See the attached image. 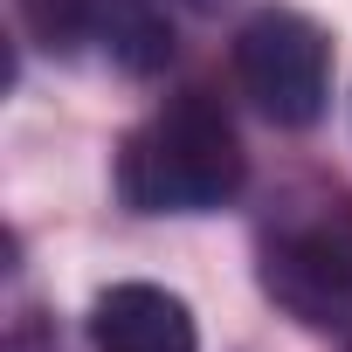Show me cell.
Returning <instances> with one entry per match:
<instances>
[{"instance_id": "1", "label": "cell", "mask_w": 352, "mask_h": 352, "mask_svg": "<svg viewBox=\"0 0 352 352\" xmlns=\"http://www.w3.org/2000/svg\"><path fill=\"white\" fill-rule=\"evenodd\" d=\"M249 159L208 90L166 97L118 152V194L138 214H214L242 194Z\"/></svg>"}, {"instance_id": "2", "label": "cell", "mask_w": 352, "mask_h": 352, "mask_svg": "<svg viewBox=\"0 0 352 352\" xmlns=\"http://www.w3.org/2000/svg\"><path fill=\"white\" fill-rule=\"evenodd\" d=\"M235 83L270 124H283V131L318 124L324 104H331V42H324V28L297 8L249 14L242 35H235Z\"/></svg>"}, {"instance_id": "3", "label": "cell", "mask_w": 352, "mask_h": 352, "mask_svg": "<svg viewBox=\"0 0 352 352\" xmlns=\"http://www.w3.org/2000/svg\"><path fill=\"white\" fill-rule=\"evenodd\" d=\"M42 49H90L118 76H159L173 63V21L159 0H14Z\"/></svg>"}, {"instance_id": "4", "label": "cell", "mask_w": 352, "mask_h": 352, "mask_svg": "<svg viewBox=\"0 0 352 352\" xmlns=\"http://www.w3.org/2000/svg\"><path fill=\"white\" fill-rule=\"evenodd\" d=\"M263 290L311 331H352V228L297 221L263 249Z\"/></svg>"}, {"instance_id": "5", "label": "cell", "mask_w": 352, "mask_h": 352, "mask_svg": "<svg viewBox=\"0 0 352 352\" xmlns=\"http://www.w3.org/2000/svg\"><path fill=\"white\" fill-rule=\"evenodd\" d=\"M90 338L97 352H201L187 297L159 283H111L90 304Z\"/></svg>"}, {"instance_id": "6", "label": "cell", "mask_w": 352, "mask_h": 352, "mask_svg": "<svg viewBox=\"0 0 352 352\" xmlns=\"http://www.w3.org/2000/svg\"><path fill=\"white\" fill-rule=\"evenodd\" d=\"M8 352H56L49 318H42V311H14V324H8Z\"/></svg>"}, {"instance_id": "7", "label": "cell", "mask_w": 352, "mask_h": 352, "mask_svg": "<svg viewBox=\"0 0 352 352\" xmlns=\"http://www.w3.org/2000/svg\"><path fill=\"white\" fill-rule=\"evenodd\" d=\"M187 8H201V14H208V8H221V0H187Z\"/></svg>"}]
</instances>
